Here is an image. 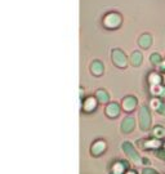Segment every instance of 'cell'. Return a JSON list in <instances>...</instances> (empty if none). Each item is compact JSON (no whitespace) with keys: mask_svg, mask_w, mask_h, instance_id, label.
I'll list each match as a JSON object with an SVG mask.
<instances>
[{"mask_svg":"<svg viewBox=\"0 0 165 174\" xmlns=\"http://www.w3.org/2000/svg\"><path fill=\"white\" fill-rule=\"evenodd\" d=\"M151 61H152V63H160V61H161V58H160V56L159 54H153V56L151 57Z\"/></svg>","mask_w":165,"mask_h":174,"instance_id":"11","label":"cell"},{"mask_svg":"<svg viewBox=\"0 0 165 174\" xmlns=\"http://www.w3.org/2000/svg\"><path fill=\"white\" fill-rule=\"evenodd\" d=\"M141 44H142V47L147 48L148 45L151 44V37H150V36H147V35L142 36V39H141Z\"/></svg>","mask_w":165,"mask_h":174,"instance_id":"7","label":"cell"},{"mask_svg":"<svg viewBox=\"0 0 165 174\" xmlns=\"http://www.w3.org/2000/svg\"><path fill=\"white\" fill-rule=\"evenodd\" d=\"M124 150L126 151V154H128L132 159H133L135 162H139L141 160H139V157H138V155H137V152L132 148V146H130V143H125L124 144Z\"/></svg>","mask_w":165,"mask_h":174,"instance_id":"2","label":"cell"},{"mask_svg":"<svg viewBox=\"0 0 165 174\" xmlns=\"http://www.w3.org/2000/svg\"><path fill=\"white\" fill-rule=\"evenodd\" d=\"M150 83H152V85H159L161 83V78L157 74H152L150 76Z\"/></svg>","mask_w":165,"mask_h":174,"instance_id":"6","label":"cell"},{"mask_svg":"<svg viewBox=\"0 0 165 174\" xmlns=\"http://www.w3.org/2000/svg\"><path fill=\"white\" fill-rule=\"evenodd\" d=\"M159 156L163 157V159H165V152H160V154H159Z\"/></svg>","mask_w":165,"mask_h":174,"instance_id":"15","label":"cell"},{"mask_svg":"<svg viewBox=\"0 0 165 174\" xmlns=\"http://www.w3.org/2000/svg\"><path fill=\"white\" fill-rule=\"evenodd\" d=\"M157 147H160V142L156 141V139L147 141V142H146V148H157Z\"/></svg>","mask_w":165,"mask_h":174,"instance_id":"5","label":"cell"},{"mask_svg":"<svg viewBox=\"0 0 165 174\" xmlns=\"http://www.w3.org/2000/svg\"><path fill=\"white\" fill-rule=\"evenodd\" d=\"M133 127H134V121H133V119H132V117H129V119H126V120H125L123 129L125 130V132H129V130L133 129Z\"/></svg>","mask_w":165,"mask_h":174,"instance_id":"3","label":"cell"},{"mask_svg":"<svg viewBox=\"0 0 165 174\" xmlns=\"http://www.w3.org/2000/svg\"><path fill=\"white\" fill-rule=\"evenodd\" d=\"M141 61H142V56H141V54H139V53H134V56H133V63L137 66V64L141 63Z\"/></svg>","mask_w":165,"mask_h":174,"instance_id":"10","label":"cell"},{"mask_svg":"<svg viewBox=\"0 0 165 174\" xmlns=\"http://www.w3.org/2000/svg\"><path fill=\"white\" fill-rule=\"evenodd\" d=\"M153 134H155V137H163V135L165 134V130H164V128H160V127H157V128H155V132H153Z\"/></svg>","mask_w":165,"mask_h":174,"instance_id":"9","label":"cell"},{"mask_svg":"<svg viewBox=\"0 0 165 174\" xmlns=\"http://www.w3.org/2000/svg\"><path fill=\"white\" fill-rule=\"evenodd\" d=\"M160 105H161V102L159 101V99H153V101H152V107L156 108V110H157L159 107H160Z\"/></svg>","mask_w":165,"mask_h":174,"instance_id":"12","label":"cell"},{"mask_svg":"<svg viewBox=\"0 0 165 174\" xmlns=\"http://www.w3.org/2000/svg\"><path fill=\"white\" fill-rule=\"evenodd\" d=\"M157 111L161 113V115H165V103H161L160 105V107L157 108Z\"/></svg>","mask_w":165,"mask_h":174,"instance_id":"13","label":"cell"},{"mask_svg":"<svg viewBox=\"0 0 165 174\" xmlns=\"http://www.w3.org/2000/svg\"><path fill=\"white\" fill-rule=\"evenodd\" d=\"M139 123H141V128L143 130H147L150 128L151 117H150V113H148L147 107H142L141 113H139Z\"/></svg>","mask_w":165,"mask_h":174,"instance_id":"1","label":"cell"},{"mask_svg":"<svg viewBox=\"0 0 165 174\" xmlns=\"http://www.w3.org/2000/svg\"><path fill=\"white\" fill-rule=\"evenodd\" d=\"M163 67H165V63H163Z\"/></svg>","mask_w":165,"mask_h":174,"instance_id":"17","label":"cell"},{"mask_svg":"<svg viewBox=\"0 0 165 174\" xmlns=\"http://www.w3.org/2000/svg\"><path fill=\"white\" fill-rule=\"evenodd\" d=\"M143 174H156V172L153 170V169H145Z\"/></svg>","mask_w":165,"mask_h":174,"instance_id":"14","label":"cell"},{"mask_svg":"<svg viewBox=\"0 0 165 174\" xmlns=\"http://www.w3.org/2000/svg\"><path fill=\"white\" fill-rule=\"evenodd\" d=\"M128 174H135V173H134V172H130V173H128Z\"/></svg>","mask_w":165,"mask_h":174,"instance_id":"16","label":"cell"},{"mask_svg":"<svg viewBox=\"0 0 165 174\" xmlns=\"http://www.w3.org/2000/svg\"><path fill=\"white\" fill-rule=\"evenodd\" d=\"M151 90H152V93H153V94H161V93H163V90H164V88H161L160 84H159V85H152Z\"/></svg>","mask_w":165,"mask_h":174,"instance_id":"8","label":"cell"},{"mask_svg":"<svg viewBox=\"0 0 165 174\" xmlns=\"http://www.w3.org/2000/svg\"><path fill=\"white\" fill-rule=\"evenodd\" d=\"M135 107V99L134 98H126L125 99V108L126 110H133V108Z\"/></svg>","mask_w":165,"mask_h":174,"instance_id":"4","label":"cell"}]
</instances>
